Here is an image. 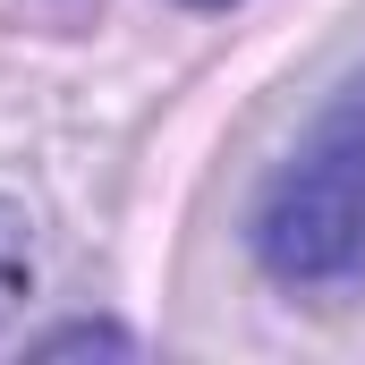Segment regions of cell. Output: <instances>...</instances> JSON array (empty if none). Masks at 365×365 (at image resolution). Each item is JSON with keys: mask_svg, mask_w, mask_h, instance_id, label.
I'll return each instance as SVG.
<instances>
[{"mask_svg": "<svg viewBox=\"0 0 365 365\" xmlns=\"http://www.w3.org/2000/svg\"><path fill=\"white\" fill-rule=\"evenodd\" d=\"M247 255L289 297H331L365 280V68L331 86L306 136L255 187Z\"/></svg>", "mask_w": 365, "mask_h": 365, "instance_id": "cell-1", "label": "cell"}, {"mask_svg": "<svg viewBox=\"0 0 365 365\" xmlns=\"http://www.w3.org/2000/svg\"><path fill=\"white\" fill-rule=\"evenodd\" d=\"M17 297H34V247H26V221L0 204V323Z\"/></svg>", "mask_w": 365, "mask_h": 365, "instance_id": "cell-2", "label": "cell"}, {"mask_svg": "<svg viewBox=\"0 0 365 365\" xmlns=\"http://www.w3.org/2000/svg\"><path fill=\"white\" fill-rule=\"evenodd\" d=\"M77 349H136L119 323H51L43 340H34V357H77Z\"/></svg>", "mask_w": 365, "mask_h": 365, "instance_id": "cell-3", "label": "cell"}, {"mask_svg": "<svg viewBox=\"0 0 365 365\" xmlns=\"http://www.w3.org/2000/svg\"><path fill=\"white\" fill-rule=\"evenodd\" d=\"M179 9H238V0H179Z\"/></svg>", "mask_w": 365, "mask_h": 365, "instance_id": "cell-4", "label": "cell"}]
</instances>
